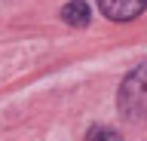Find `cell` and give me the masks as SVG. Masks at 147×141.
<instances>
[{
    "label": "cell",
    "instance_id": "7a4b0ae2",
    "mask_svg": "<svg viewBox=\"0 0 147 141\" xmlns=\"http://www.w3.org/2000/svg\"><path fill=\"white\" fill-rule=\"evenodd\" d=\"M98 9L110 22H132L147 9V0H98Z\"/></svg>",
    "mask_w": 147,
    "mask_h": 141
},
{
    "label": "cell",
    "instance_id": "3957f363",
    "mask_svg": "<svg viewBox=\"0 0 147 141\" xmlns=\"http://www.w3.org/2000/svg\"><path fill=\"white\" fill-rule=\"evenodd\" d=\"M61 19L67 22V25H74V28H86L89 19H92V12H89V6H86L83 0H71V3L61 6Z\"/></svg>",
    "mask_w": 147,
    "mask_h": 141
},
{
    "label": "cell",
    "instance_id": "6da1fadb",
    "mask_svg": "<svg viewBox=\"0 0 147 141\" xmlns=\"http://www.w3.org/2000/svg\"><path fill=\"white\" fill-rule=\"evenodd\" d=\"M119 107L126 117H144L147 113V65L138 67L135 74H129V80L123 83Z\"/></svg>",
    "mask_w": 147,
    "mask_h": 141
},
{
    "label": "cell",
    "instance_id": "277c9868",
    "mask_svg": "<svg viewBox=\"0 0 147 141\" xmlns=\"http://www.w3.org/2000/svg\"><path fill=\"white\" fill-rule=\"evenodd\" d=\"M89 141H123V138H119L117 132H110V129H92Z\"/></svg>",
    "mask_w": 147,
    "mask_h": 141
}]
</instances>
